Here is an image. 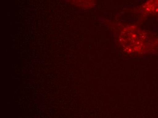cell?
Returning <instances> with one entry per match:
<instances>
[{"label":"cell","instance_id":"cell-1","mask_svg":"<svg viewBox=\"0 0 158 118\" xmlns=\"http://www.w3.org/2000/svg\"><path fill=\"white\" fill-rule=\"evenodd\" d=\"M118 38L122 46L131 51H140L156 44L146 32L135 26H127L121 30Z\"/></svg>","mask_w":158,"mask_h":118},{"label":"cell","instance_id":"cell-3","mask_svg":"<svg viewBox=\"0 0 158 118\" xmlns=\"http://www.w3.org/2000/svg\"><path fill=\"white\" fill-rule=\"evenodd\" d=\"M73 5L77 7L85 9L94 7L95 5V0H67Z\"/></svg>","mask_w":158,"mask_h":118},{"label":"cell","instance_id":"cell-2","mask_svg":"<svg viewBox=\"0 0 158 118\" xmlns=\"http://www.w3.org/2000/svg\"><path fill=\"white\" fill-rule=\"evenodd\" d=\"M134 11L143 17L158 16V0H146L135 8Z\"/></svg>","mask_w":158,"mask_h":118}]
</instances>
